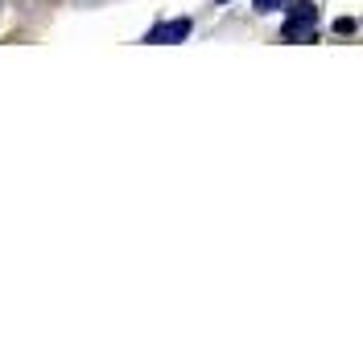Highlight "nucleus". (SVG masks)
I'll return each mask as SVG.
<instances>
[{"instance_id":"1","label":"nucleus","mask_w":363,"mask_h":354,"mask_svg":"<svg viewBox=\"0 0 363 354\" xmlns=\"http://www.w3.org/2000/svg\"><path fill=\"white\" fill-rule=\"evenodd\" d=\"M182 38H190V21H169L149 33V42H182Z\"/></svg>"},{"instance_id":"2","label":"nucleus","mask_w":363,"mask_h":354,"mask_svg":"<svg viewBox=\"0 0 363 354\" xmlns=\"http://www.w3.org/2000/svg\"><path fill=\"white\" fill-rule=\"evenodd\" d=\"M256 4V13H272V8H281V0H252Z\"/></svg>"}]
</instances>
